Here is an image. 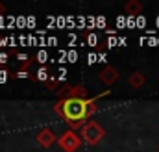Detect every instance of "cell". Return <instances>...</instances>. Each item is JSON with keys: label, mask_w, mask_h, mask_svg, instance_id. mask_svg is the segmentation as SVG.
<instances>
[{"label": "cell", "mask_w": 159, "mask_h": 152, "mask_svg": "<svg viewBox=\"0 0 159 152\" xmlns=\"http://www.w3.org/2000/svg\"><path fill=\"white\" fill-rule=\"evenodd\" d=\"M6 80H7V74L4 71H0V82H6Z\"/></svg>", "instance_id": "18"}, {"label": "cell", "mask_w": 159, "mask_h": 152, "mask_svg": "<svg viewBox=\"0 0 159 152\" xmlns=\"http://www.w3.org/2000/svg\"><path fill=\"white\" fill-rule=\"evenodd\" d=\"M26 22H28V21H26L24 17H19V19H17V24H19V26H24Z\"/></svg>", "instance_id": "16"}, {"label": "cell", "mask_w": 159, "mask_h": 152, "mask_svg": "<svg viewBox=\"0 0 159 152\" xmlns=\"http://www.w3.org/2000/svg\"><path fill=\"white\" fill-rule=\"evenodd\" d=\"M19 59L20 61H26V54H19Z\"/></svg>", "instance_id": "21"}, {"label": "cell", "mask_w": 159, "mask_h": 152, "mask_svg": "<svg viewBox=\"0 0 159 152\" xmlns=\"http://www.w3.org/2000/svg\"><path fill=\"white\" fill-rule=\"evenodd\" d=\"M46 43H48V45H56V43H57V39H56V37H48V39H46Z\"/></svg>", "instance_id": "17"}, {"label": "cell", "mask_w": 159, "mask_h": 152, "mask_svg": "<svg viewBox=\"0 0 159 152\" xmlns=\"http://www.w3.org/2000/svg\"><path fill=\"white\" fill-rule=\"evenodd\" d=\"M87 61H89V63H96V61H98V56H96V54H89V56H87Z\"/></svg>", "instance_id": "15"}, {"label": "cell", "mask_w": 159, "mask_h": 152, "mask_svg": "<svg viewBox=\"0 0 159 152\" xmlns=\"http://www.w3.org/2000/svg\"><path fill=\"white\" fill-rule=\"evenodd\" d=\"M65 58H67V61L74 63V61L78 59V52H76V50H70V52H67V54H65Z\"/></svg>", "instance_id": "8"}, {"label": "cell", "mask_w": 159, "mask_h": 152, "mask_svg": "<svg viewBox=\"0 0 159 152\" xmlns=\"http://www.w3.org/2000/svg\"><path fill=\"white\" fill-rule=\"evenodd\" d=\"M126 11L129 13V17H139V13H141V4H139V2H129V4L126 6Z\"/></svg>", "instance_id": "6"}, {"label": "cell", "mask_w": 159, "mask_h": 152, "mask_svg": "<svg viewBox=\"0 0 159 152\" xmlns=\"http://www.w3.org/2000/svg\"><path fill=\"white\" fill-rule=\"evenodd\" d=\"M102 135H104V132H102V128H100L96 122H89V124L83 128V137H85V141L91 143V145L98 143V141L102 139Z\"/></svg>", "instance_id": "2"}, {"label": "cell", "mask_w": 159, "mask_h": 152, "mask_svg": "<svg viewBox=\"0 0 159 152\" xmlns=\"http://www.w3.org/2000/svg\"><path fill=\"white\" fill-rule=\"evenodd\" d=\"M102 80H104L106 83H113V82L117 80V71H115L113 67H106V69L102 71Z\"/></svg>", "instance_id": "5"}, {"label": "cell", "mask_w": 159, "mask_h": 152, "mask_svg": "<svg viewBox=\"0 0 159 152\" xmlns=\"http://www.w3.org/2000/svg\"><path fill=\"white\" fill-rule=\"evenodd\" d=\"M129 82H131V85H135V87H137V85H141V83L144 82V78H143L141 74H135L131 80H129Z\"/></svg>", "instance_id": "10"}, {"label": "cell", "mask_w": 159, "mask_h": 152, "mask_svg": "<svg viewBox=\"0 0 159 152\" xmlns=\"http://www.w3.org/2000/svg\"><path fill=\"white\" fill-rule=\"evenodd\" d=\"M93 102L89 100H80V98H70L65 102V115L69 121H76V119H85L87 115L93 112Z\"/></svg>", "instance_id": "1"}, {"label": "cell", "mask_w": 159, "mask_h": 152, "mask_svg": "<svg viewBox=\"0 0 159 152\" xmlns=\"http://www.w3.org/2000/svg\"><path fill=\"white\" fill-rule=\"evenodd\" d=\"M119 45V39L115 37V36H111V37L107 39V46H117Z\"/></svg>", "instance_id": "13"}, {"label": "cell", "mask_w": 159, "mask_h": 152, "mask_svg": "<svg viewBox=\"0 0 159 152\" xmlns=\"http://www.w3.org/2000/svg\"><path fill=\"white\" fill-rule=\"evenodd\" d=\"M46 59H48V52H46V50H39V52H37V61H39V63H44Z\"/></svg>", "instance_id": "9"}, {"label": "cell", "mask_w": 159, "mask_h": 152, "mask_svg": "<svg viewBox=\"0 0 159 152\" xmlns=\"http://www.w3.org/2000/svg\"><path fill=\"white\" fill-rule=\"evenodd\" d=\"M4 13H6V7H4V6L0 4V17H4Z\"/></svg>", "instance_id": "20"}, {"label": "cell", "mask_w": 159, "mask_h": 152, "mask_svg": "<svg viewBox=\"0 0 159 152\" xmlns=\"http://www.w3.org/2000/svg\"><path fill=\"white\" fill-rule=\"evenodd\" d=\"M78 145H80V139L74 132H67V134L59 139V147L65 152H74L78 149Z\"/></svg>", "instance_id": "3"}, {"label": "cell", "mask_w": 159, "mask_h": 152, "mask_svg": "<svg viewBox=\"0 0 159 152\" xmlns=\"http://www.w3.org/2000/svg\"><path fill=\"white\" fill-rule=\"evenodd\" d=\"M37 139H39V143L43 147H50L54 143V134H52V130L44 128V130H41L39 134H37Z\"/></svg>", "instance_id": "4"}, {"label": "cell", "mask_w": 159, "mask_h": 152, "mask_svg": "<svg viewBox=\"0 0 159 152\" xmlns=\"http://www.w3.org/2000/svg\"><path fill=\"white\" fill-rule=\"evenodd\" d=\"M144 24H146L144 17H143V15H139V17H137V26H139V28H144Z\"/></svg>", "instance_id": "14"}, {"label": "cell", "mask_w": 159, "mask_h": 152, "mask_svg": "<svg viewBox=\"0 0 159 152\" xmlns=\"http://www.w3.org/2000/svg\"><path fill=\"white\" fill-rule=\"evenodd\" d=\"M72 97H74V98H80V100H83V97H85V89H83V87H74Z\"/></svg>", "instance_id": "7"}, {"label": "cell", "mask_w": 159, "mask_h": 152, "mask_svg": "<svg viewBox=\"0 0 159 152\" xmlns=\"http://www.w3.org/2000/svg\"><path fill=\"white\" fill-rule=\"evenodd\" d=\"M37 78H39V80H46V78H48V71H46L44 67H41L39 71H37Z\"/></svg>", "instance_id": "11"}, {"label": "cell", "mask_w": 159, "mask_h": 152, "mask_svg": "<svg viewBox=\"0 0 159 152\" xmlns=\"http://www.w3.org/2000/svg\"><path fill=\"white\" fill-rule=\"evenodd\" d=\"M87 43H89L91 46H96V43H98V37H96L94 34H91V36L87 37Z\"/></svg>", "instance_id": "12"}, {"label": "cell", "mask_w": 159, "mask_h": 152, "mask_svg": "<svg viewBox=\"0 0 159 152\" xmlns=\"http://www.w3.org/2000/svg\"><path fill=\"white\" fill-rule=\"evenodd\" d=\"M6 59H7V56L6 54H0V63H6Z\"/></svg>", "instance_id": "19"}]
</instances>
